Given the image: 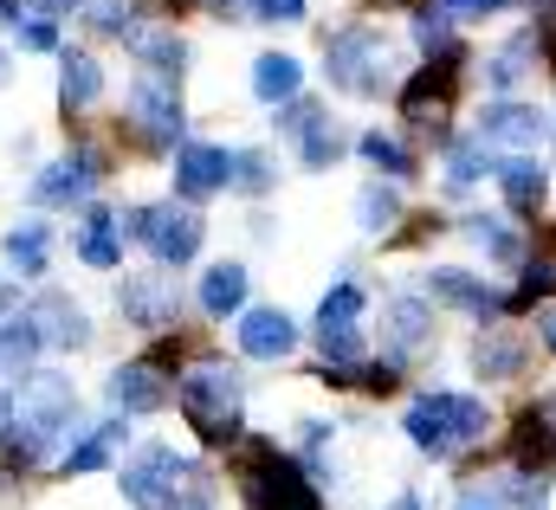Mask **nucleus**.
I'll list each match as a JSON object with an SVG mask.
<instances>
[{"instance_id":"6","label":"nucleus","mask_w":556,"mask_h":510,"mask_svg":"<svg viewBox=\"0 0 556 510\" xmlns=\"http://www.w3.org/2000/svg\"><path fill=\"white\" fill-rule=\"evenodd\" d=\"M124 233L142 240L149 253L162 258V265H188V258L201 253V214H188V207H175V201H155V207H130L124 214Z\"/></svg>"},{"instance_id":"12","label":"nucleus","mask_w":556,"mask_h":510,"mask_svg":"<svg viewBox=\"0 0 556 510\" xmlns=\"http://www.w3.org/2000/svg\"><path fill=\"white\" fill-rule=\"evenodd\" d=\"M20 413H26V420H39L46 433H59V426H72V420H78V394H72L65 375H26Z\"/></svg>"},{"instance_id":"36","label":"nucleus","mask_w":556,"mask_h":510,"mask_svg":"<svg viewBox=\"0 0 556 510\" xmlns=\"http://www.w3.org/2000/svg\"><path fill=\"white\" fill-rule=\"evenodd\" d=\"M46 439H52V433H46L39 420H26V413H20V420H7V452H13V466H39Z\"/></svg>"},{"instance_id":"11","label":"nucleus","mask_w":556,"mask_h":510,"mask_svg":"<svg viewBox=\"0 0 556 510\" xmlns=\"http://www.w3.org/2000/svg\"><path fill=\"white\" fill-rule=\"evenodd\" d=\"M233 181V155L227 149H214V142H188L181 155H175V188L181 194H214V188H227Z\"/></svg>"},{"instance_id":"3","label":"nucleus","mask_w":556,"mask_h":510,"mask_svg":"<svg viewBox=\"0 0 556 510\" xmlns=\"http://www.w3.org/2000/svg\"><path fill=\"white\" fill-rule=\"evenodd\" d=\"M324 72L350 98H382L389 91V46L376 26H343L324 39Z\"/></svg>"},{"instance_id":"9","label":"nucleus","mask_w":556,"mask_h":510,"mask_svg":"<svg viewBox=\"0 0 556 510\" xmlns=\"http://www.w3.org/2000/svg\"><path fill=\"white\" fill-rule=\"evenodd\" d=\"M98 168H104V155H98V149H78L72 162H52V168L33 181V201H46V207H72V201L91 194Z\"/></svg>"},{"instance_id":"14","label":"nucleus","mask_w":556,"mask_h":510,"mask_svg":"<svg viewBox=\"0 0 556 510\" xmlns=\"http://www.w3.org/2000/svg\"><path fill=\"white\" fill-rule=\"evenodd\" d=\"M240 349H247L253 362H278V356L298 349V323H291L285 310H247V317H240Z\"/></svg>"},{"instance_id":"30","label":"nucleus","mask_w":556,"mask_h":510,"mask_svg":"<svg viewBox=\"0 0 556 510\" xmlns=\"http://www.w3.org/2000/svg\"><path fill=\"white\" fill-rule=\"evenodd\" d=\"M518 369H525V343L505 336V330H492V336L479 343V375H485V382H505V375H518Z\"/></svg>"},{"instance_id":"33","label":"nucleus","mask_w":556,"mask_h":510,"mask_svg":"<svg viewBox=\"0 0 556 510\" xmlns=\"http://www.w3.org/2000/svg\"><path fill=\"white\" fill-rule=\"evenodd\" d=\"M298 155H304V168H330L343 155V129L330 124V117H317V124L298 136Z\"/></svg>"},{"instance_id":"53","label":"nucleus","mask_w":556,"mask_h":510,"mask_svg":"<svg viewBox=\"0 0 556 510\" xmlns=\"http://www.w3.org/2000/svg\"><path fill=\"white\" fill-rule=\"evenodd\" d=\"M0 78H7V52H0Z\"/></svg>"},{"instance_id":"20","label":"nucleus","mask_w":556,"mask_h":510,"mask_svg":"<svg viewBox=\"0 0 556 510\" xmlns=\"http://www.w3.org/2000/svg\"><path fill=\"white\" fill-rule=\"evenodd\" d=\"M382 323H389V349H395V356H415L420 343L433 336V310H427L420 297H395Z\"/></svg>"},{"instance_id":"35","label":"nucleus","mask_w":556,"mask_h":510,"mask_svg":"<svg viewBox=\"0 0 556 510\" xmlns=\"http://www.w3.org/2000/svg\"><path fill=\"white\" fill-rule=\"evenodd\" d=\"M466 240L492 258H518V233H511L505 220H492V214H472V220H466Z\"/></svg>"},{"instance_id":"39","label":"nucleus","mask_w":556,"mask_h":510,"mask_svg":"<svg viewBox=\"0 0 556 510\" xmlns=\"http://www.w3.org/2000/svg\"><path fill=\"white\" fill-rule=\"evenodd\" d=\"M91 26L111 33V39H130L137 33V13H130V0H91Z\"/></svg>"},{"instance_id":"28","label":"nucleus","mask_w":556,"mask_h":510,"mask_svg":"<svg viewBox=\"0 0 556 510\" xmlns=\"http://www.w3.org/2000/svg\"><path fill=\"white\" fill-rule=\"evenodd\" d=\"M130 46H137V59L142 65H155L162 78H181V65H188V46L175 39V33H130Z\"/></svg>"},{"instance_id":"52","label":"nucleus","mask_w":556,"mask_h":510,"mask_svg":"<svg viewBox=\"0 0 556 510\" xmlns=\"http://www.w3.org/2000/svg\"><path fill=\"white\" fill-rule=\"evenodd\" d=\"M0 433H7V400H0Z\"/></svg>"},{"instance_id":"22","label":"nucleus","mask_w":556,"mask_h":510,"mask_svg":"<svg viewBox=\"0 0 556 510\" xmlns=\"http://www.w3.org/2000/svg\"><path fill=\"white\" fill-rule=\"evenodd\" d=\"M240 304H247V265H214L201 278V310L207 317H233Z\"/></svg>"},{"instance_id":"51","label":"nucleus","mask_w":556,"mask_h":510,"mask_svg":"<svg viewBox=\"0 0 556 510\" xmlns=\"http://www.w3.org/2000/svg\"><path fill=\"white\" fill-rule=\"evenodd\" d=\"M7 310H13V291H7V284H0V323H7Z\"/></svg>"},{"instance_id":"2","label":"nucleus","mask_w":556,"mask_h":510,"mask_svg":"<svg viewBox=\"0 0 556 510\" xmlns=\"http://www.w3.org/2000/svg\"><path fill=\"white\" fill-rule=\"evenodd\" d=\"M240 394H247V382L227 369V362H194L188 375H181V413H188V426L194 433H207L214 446H227L240 426Z\"/></svg>"},{"instance_id":"19","label":"nucleus","mask_w":556,"mask_h":510,"mask_svg":"<svg viewBox=\"0 0 556 510\" xmlns=\"http://www.w3.org/2000/svg\"><path fill=\"white\" fill-rule=\"evenodd\" d=\"M427 291H433L440 304H459V310H472V317H492V310L505 304V297H498L492 284H479L472 271H433V278H427Z\"/></svg>"},{"instance_id":"31","label":"nucleus","mask_w":556,"mask_h":510,"mask_svg":"<svg viewBox=\"0 0 556 510\" xmlns=\"http://www.w3.org/2000/svg\"><path fill=\"white\" fill-rule=\"evenodd\" d=\"M446 175H453V188H472L479 175H492V142H485V136L453 142V149H446Z\"/></svg>"},{"instance_id":"5","label":"nucleus","mask_w":556,"mask_h":510,"mask_svg":"<svg viewBox=\"0 0 556 510\" xmlns=\"http://www.w3.org/2000/svg\"><path fill=\"white\" fill-rule=\"evenodd\" d=\"M240 485H247L253 510H317V492L298 479L291 459H278V446H266V439L240 446Z\"/></svg>"},{"instance_id":"24","label":"nucleus","mask_w":556,"mask_h":510,"mask_svg":"<svg viewBox=\"0 0 556 510\" xmlns=\"http://www.w3.org/2000/svg\"><path fill=\"white\" fill-rule=\"evenodd\" d=\"M39 349H46V336H39L33 310L0 323V369H13V375H20V369H33V356H39Z\"/></svg>"},{"instance_id":"47","label":"nucleus","mask_w":556,"mask_h":510,"mask_svg":"<svg viewBox=\"0 0 556 510\" xmlns=\"http://www.w3.org/2000/svg\"><path fill=\"white\" fill-rule=\"evenodd\" d=\"M538 330H544V343L556 349V310H544V323H538Z\"/></svg>"},{"instance_id":"7","label":"nucleus","mask_w":556,"mask_h":510,"mask_svg":"<svg viewBox=\"0 0 556 510\" xmlns=\"http://www.w3.org/2000/svg\"><path fill=\"white\" fill-rule=\"evenodd\" d=\"M130 124L149 149H175L181 142V98H175V78L162 72H142L130 85Z\"/></svg>"},{"instance_id":"4","label":"nucleus","mask_w":556,"mask_h":510,"mask_svg":"<svg viewBox=\"0 0 556 510\" xmlns=\"http://www.w3.org/2000/svg\"><path fill=\"white\" fill-rule=\"evenodd\" d=\"M485 426H492V413L472 394H427V400L408 407V439H415L420 452H433V459H446L453 446L479 439Z\"/></svg>"},{"instance_id":"54","label":"nucleus","mask_w":556,"mask_h":510,"mask_svg":"<svg viewBox=\"0 0 556 510\" xmlns=\"http://www.w3.org/2000/svg\"><path fill=\"white\" fill-rule=\"evenodd\" d=\"M168 7H188V0H168Z\"/></svg>"},{"instance_id":"29","label":"nucleus","mask_w":556,"mask_h":510,"mask_svg":"<svg viewBox=\"0 0 556 510\" xmlns=\"http://www.w3.org/2000/svg\"><path fill=\"white\" fill-rule=\"evenodd\" d=\"M395 220H402V194L382 188V181H369V188L356 194V227H363V233H389Z\"/></svg>"},{"instance_id":"16","label":"nucleus","mask_w":556,"mask_h":510,"mask_svg":"<svg viewBox=\"0 0 556 510\" xmlns=\"http://www.w3.org/2000/svg\"><path fill=\"white\" fill-rule=\"evenodd\" d=\"M78 258H85V265H98V271H117V265H124V227H117V214H104V207H85Z\"/></svg>"},{"instance_id":"42","label":"nucleus","mask_w":556,"mask_h":510,"mask_svg":"<svg viewBox=\"0 0 556 510\" xmlns=\"http://www.w3.org/2000/svg\"><path fill=\"white\" fill-rule=\"evenodd\" d=\"M317 317H363V284H337Z\"/></svg>"},{"instance_id":"1","label":"nucleus","mask_w":556,"mask_h":510,"mask_svg":"<svg viewBox=\"0 0 556 510\" xmlns=\"http://www.w3.org/2000/svg\"><path fill=\"white\" fill-rule=\"evenodd\" d=\"M124 498L137 510H207L214 505V485L201 466H188L181 452L168 446H142L124 472Z\"/></svg>"},{"instance_id":"8","label":"nucleus","mask_w":556,"mask_h":510,"mask_svg":"<svg viewBox=\"0 0 556 510\" xmlns=\"http://www.w3.org/2000/svg\"><path fill=\"white\" fill-rule=\"evenodd\" d=\"M117 304H124V317H130L137 330H175V317H181V291H175V278H162V271H142V278L124 271Z\"/></svg>"},{"instance_id":"25","label":"nucleus","mask_w":556,"mask_h":510,"mask_svg":"<svg viewBox=\"0 0 556 510\" xmlns=\"http://www.w3.org/2000/svg\"><path fill=\"white\" fill-rule=\"evenodd\" d=\"M317 349H324V362H337V369L363 362V330H356V317H317Z\"/></svg>"},{"instance_id":"15","label":"nucleus","mask_w":556,"mask_h":510,"mask_svg":"<svg viewBox=\"0 0 556 510\" xmlns=\"http://www.w3.org/2000/svg\"><path fill=\"white\" fill-rule=\"evenodd\" d=\"M446 98H453V72L440 65V72H420L415 85L402 91V117L420 129H433L440 142H446V129H440V117H446Z\"/></svg>"},{"instance_id":"48","label":"nucleus","mask_w":556,"mask_h":510,"mask_svg":"<svg viewBox=\"0 0 556 510\" xmlns=\"http://www.w3.org/2000/svg\"><path fill=\"white\" fill-rule=\"evenodd\" d=\"M39 7H46V13H72L78 0H39Z\"/></svg>"},{"instance_id":"40","label":"nucleus","mask_w":556,"mask_h":510,"mask_svg":"<svg viewBox=\"0 0 556 510\" xmlns=\"http://www.w3.org/2000/svg\"><path fill=\"white\" fill-rule=\"evenodd\" d=\"M13 33H20V46H26V52H59V26H52V13L13 20Z\"/></svg>"},{"instance_id":"26","label":"nucleus","mask_w":556,"mask_h":510,"mask_svg":"<svg viewBox=\"0 0 556 510\" xmlns=\"http://www.w3.org/2000/svg\"><path fill=\"white\" fill-rule=\"evenodd\" d=\"M531 65H538V33H518V39H505V46L492 52V65H485V72H492V85H498V91H511Z\"/></svg>"},{"instance_id":"18","label":"nucleus","mask_w":556,"mask_h":510,"mask_svg":"<svg viewBox=\"0 0 556 510\" xmlns=\"http://www.w3.org/2000/svg\"><path fill=\"white\" fill-rule=\"evenodd\" d=\"M59 98H65V111H91L104 98V72L91 52H59Z\"/></svg>"},{"instance_id":"21","label":"nucleus","mask_w":556,"mask_h":510,"mask_svg":"<svg viewBox=\"0 0 556 510\" xmlns=\"http://www.w3.org/2000/svg\"><path fill=\"white\" fill-rule=\"evenodd\" d=\"M298 85H304V65H298L291 52H266V59L253 65V98H260V104H285V98H298Z\"/></svg>"},{"instance_id":"45","label":"nucleus","mask_w":556,"mask_h":510,"mask_svg":"<svg viewBox=\"0 0 556 510\" xmlns=\"http://www.w3.org/2000/svg\"><path fill=\"white\" fill-rule=\"evenodd\" d=\"M440 7H446V13H453V7H459V13H498V7H511V0H440Z\"/></svg>"},{"instance_id":"43","label":"nucleus","mask_w":556,"mask_h":510,"mask_svg":"<svg viewBox=\"0 0 556 510\" xmlns=\"http://www.w3.org/2000/svg\"><path fill=\"white\" fill-rule=\"evenodd\" d=\"M247 13H260V20H304V0H247Z\"/></svg>"},{"instance_id":"27","label":"nucleus","mask_w":556,"mask_h":510,"mask_svg":"<svg viewBox=\"0 0 556 510\" xmlns=\"http://www.w3.org/2000/svg\"><path fill=\"white\" fill-rule=\"evenodd\" d=\"M7 265H13L20 278H39V271H46V220H20V227L7 233Z\"/></svg>"},{"instance_id":"10","label":"nucleus","mask_w":556,"mask_h":510,"mask_svg":"<svg viewBox=\"0 0 556 510\" xmlns=\"http://www.w3.org/2000/svg\"><path fill=\"white\" fill-rule=\"evenodd\" d=\"M479 136H485V142H511V149H531V142L551 136V124H544V111H531V104H518V98H498V104L479 111Z\"/></svg>"},{"instance_id":"37","label":"nucleus","mask_w":556,"mask_h":510,"mask_svg":"<svg viewBox=\"0 0 556 510\" xmlns=\"http://www.w3.org/2000/svg\"><path fill=\"white\" fill-rule=\"evenodd\" d=\"M278 175H273V155L266 149H240L233 155V188H247V194H266Z\"/></svg>"},{"instance_id":"17","label":"nucleus","mask_w":556,"mask_h":510,"mask_svg":"<svg viewBox=\"0 0 556 510\" xmlns=\"http://www.w3.org/2000/svg\"><path fill=\"white\" fill-rule=\"evenodd\" d=\"M162 400H168V387H162V375L149 362H130V369L111 375V407L117 413H155Z\"/></svg>"},{"instance_id":"50","label":"nucleus","mask_w":556,"mask_h":510,"mask_svg":"<svg viewBox=\"0 0 556 510\" xmlns=\"http://www.w3.org/2000/svg\"><path fill=\"white\" fill-rule=\"evenodd\" d=\"M389 510H420V505H415V492H402V498H395Z\"/></svg>"},{"instance_id":"32","label":"nucleus","mask_w":556,"mask_h":510,"mask_svg":"<svg viewBox=\"0 0 556 510\" xmlns=\"http://www.w3.org/2000/svg\"><path fill=\"white\" fill-rule=\"evenodd\" d=\"M117 439H124V426H91V433L65 452V479H72V472H98V466L111 459V446H117Z\"/></svg>"},{"instance_id":"44","label":"nucleus","mask_w":556,"mask_h":510,"mask_svg":"<svg viewBox=\"0 0 556 510\" xmlns=\"http://www.w3.org/2000/svg\"><path fill=\"white\" fill-rule=\"evenodd\" d=\"M453 510H505V492H466Z\"/></svg>"},{"instance_id":"46","label":"nucleus","mask_w":556,"mask_h":510,"mask_svg":"<svg viewBox=\"0 0 556 510\" xmlns=\"http://www.w3.org/2000/svg\"><path fill=\"white\" fill-rule=\"evenodd\" d=\"M324 439H330V426L324 420H304V452H324Z\"/></svg>"},{"instance_id":"38","label":"nucleus","mask_w":556,"mask_h":510,"mask_svg":"<svg viewBox=\"0 0 556 510\" xmlns=\"http://www.w3.org/2000/svg\"><path fill=\"white\" fill-rule=\"evenodd\" d=\"M415 46L420 52H453V20H446V7H427L415 20Z\"/></svg>"},{"instance_id":"49","label":"nucleus","mask_w":556,"mask_h":510,"mask_svg":"<svg viewBox=\"0 0 556 510\" xmlns=\"http://www.w3.org/2000/svg\"><path fill=\"white\" fill-rule=\"evenodd\" d=\"M207 7H214V13H240L247 0H207Z\"/></svg>"},{"instance_id":"34","label":"nucleus","mask_w":556,"mask_h":510,"mask_svg":"<svg viewBox=\"0 0 556 510\" xmlns=\"http://www.w3.org/2000/svg\"><path fill=\"white\" fill-rule=\"evenodd\" d=\"M356 149L369 155V168H382V175H395V181H408V175H415V155H408L395 136H382V129H376V136H363Z\"/></svg>"},{"instance_id":"13","label":"nucleus","mask_w":556,"mask_h":510,"mask_svg":"<svg viewBox=\"0 0 556 510\" xmlns=\"http://www.w3.org/2000/svg\"><path fill=\"white\" fill-rule=\"evenodd\" d=\"M33 323H39V336H46L52 349H85V343H91V317H85L65 291H46V297L33 304Z\"/></svg>"},{"instance_id":"23","label":"nucleus","mask_w":556,"mask_h":510,"mask_svg":"<svg viewBox=\"0 0 556 510\" xmlns=\"http://www.w3.org/2000/svg\"><path fill=\"white\" fill-rule=\"evenodd\" d=\"M498 181H505V201H511L518 214H538V207H544V194H551V175H544L538 162H505V168H498Z\"/></svg>"},{"instance_id":"41","label":"nucleus","mask_w":556,"mask_h":510,"mask_svg":"<svg viewBox=\"0 0 556 510\" xmlns=\"http://www.w3.org/2000/svg\"><path fill=\"white\" fill-rule=\"evenodd\" d=\"M317 117H324V111H317L311 98H285V117H278V129H285V136L298 142V136H304V129L317 124Z\"/></svg>"}]
</instances>
